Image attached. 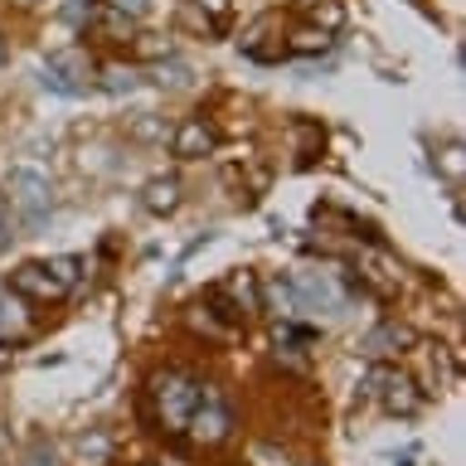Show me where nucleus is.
Returning a JSON list of instances; mask_svg holds the SVG:
<instances>
[{
  "label": "nucleus",
  "mask_w": 466,
  "mask_h": 466,
  "mask_svg": "<svg viewBox=\"0 0 466 466\" xmlns=\"http://www.w3.org/2000/svg\"><path fill=\"white\" fill-rule=\"evenodd\" d=\"M437 170L447 175L451 185H461V170H466V156H461V146L457 141H447L442 151H437Z\"/></svg>",
  "instance_id": "nucleus-17"
},
{
  "label": "nucleus",
  "mask_w": 466,
  "mask_h": 466,
  "mask_svg": "<svg viewBox=\"0 0 466 466\" xmlns=\"http://www.w3.org/2000/svg\"><path fill=\"white\" fill-rule=\"evenodd\" d=\"M10 291L25 297V301H64L68 297V287L58 282L44 262H20V268L10 272Z\"/></svg>",
  "instance_id": "nucleus-8"
},
{
  "label": "nucleus",
  "mask_w": 466,
  "mask_h": 466,
  "mask_svg": "<svg viewBox=\"0 0 466 466\" xmlns=\"http://www.w3.org/2000/svg\"><path fill=\"white\" fill-rule=\"evenodd\" d=\"M170 137V122L160 112H137L127 122V141H137V146H160Z\"/></svg>",
  "instance_id": "nucleus-11"
},
{
  "label": "nucleus",
  "mask_w": 466,
  "mask_h": 466,
  "mask_svg": "<svg viewBox=\"0 0 466 466\" xmlns=\"http://www.w3.org/2000/svg\"><path fill=\"white\" fill-rule=\"evenodd\" d=\"M15 243V214H10V204H5V195H0V253Z\"/></svg>",
  "instance_id": "nucleus-22"
},
{
  "label": "nucleus",
  "mask_w": 466,
  "mask_h": 466,
  "mask_svg": "<svg viewBox=\"0 0 466 466\" xmlns=\"http://www.w3.org/2000/svg\"><path fill=\"white\" fill-rule=\"evenodd\" d=\"M195 5L204 15H214V20H224V15H228V0H195Z\"/></svg>",
  "instance_id": "nucleus-26"
},
{
  "label": "nucleus",
  "mask_w": 466,
  "mask_h": 466,
  "mask_svg": "<svg viewBox=\"0 0 466 466\" xmlns=\"http://www.w3.org/2000/svg\"><path fill=\"white\" fill-rule=\"evenodd\" d=\"M408 350H418V330L403 326V320H379V326L360 340L364 360H389V355H408Z\"/></svg>",
  "instance_id": "nucleus-7"
},
{
  "label": "nucleus",
  "mask_w": 466,
  "mask_h": 466,
  "mask_svg": "<svg viewBox=\"0 0 466 466\" xmlns=\"http://www.w3.org/2000/svg\"><path fill=\"white\" fill-rule=\"evenodd\" d=\"M141 78H137V68H122V64H107V68H102L97 73V87H102V93H131V87H137Z\"/></svg>",
  "instance_id": "nucleus-15"
},
{
  "label": "nucleus",
  "mask_w": 466,
  "mask_h": 466,
  "mask_svg": "<svg viewBox=\"0 0 466 466\" xmlns=\"http://www.w3.org/2000/svg\"><path fill=\"white\" fill-rule=\"evenodd\" d=\"M25 297H15V291H0V335H10V330H25Z\"/></svg>",
  "instance_id": "nucleus-16"
},
{
  "label": "nucleus",
  "mask_w": 466,
  "mask_h": 466,
  "mask_svg": "<svg viewBox=\"0 0 466 466\" xmlns=\"http://www.w3.org/2000/svg\"><path fill=\"white\" fill-rule=\"evenodd\" d=\"M180 437H189L199 451H214L233 437V408L214 384H199V403L189 408V422H185Z\"/></svg>",
  "instance_id": "nucleus-3"
},
{
  "label": "nucleus",
  "mask_w": 466,
  "mask_h": 466,
  "mask_svg": "<svg viewBox=\"0 0 466 466\" xmlns=\"http://www.w3.org/2000/svg\"><path fill=\"white\" fill-rule=\"evenodd\" d=\"M311 25L326 29V35H335V29L345 25V10L335 5V0H320V5H311Z\"/></svg>",
  "instance_id": "nucleus-19"
},
{
  "label": "nucleus",
  "mask_w": 466,
  "mask_h": 466,
  "mask_svg": "<svg viewBox=\"0 0 466 466\" xmlns=\"http://www.w3.org/2000/svg\"><path fill=\"white\" fill-rule=\"evenodd\" d=\"M287 49L291 54H326L330 49V35H326V29H316V25H301V29H291Z\"/></svg>",
  "instance_id": "nucleus-14"
},
{
  "label": "nucleus",
  "mask_w": 466,
  "mask_h": 466,
  "mask_svg": "<svg viewBox=\"0 0 466 466\" xmlns=\"http://www.w3.org/2000/svg\"><path fill=\"white\" fill-rule=\"evenodd\" d=\"M360 393H364V399H374L379 408H384V413H399V418H413L418 408H422L418 384H413V379H408L403 370H393V364H374Z\"/></svg>",
  "instance_id": "nucleus-4"
},
{
  "label": "nucleus",
  "mask_w": 466,
  "mask_h": 466,
  "mask_svg": "<svg viewBox=\"0 0 466 466\" xmlns=\"http://www.w3.org/2000/svg\"><path fill=\"white\" fill-rule=\"evenodd\" d=\"M156 83L160 87H170V93H180V87H189V83H195V68H189V64H180V58H160V64H156Z\"/></svg>",
  "instance_id": "nucleus-13"
},
{
  "label": "nucleus",
  "mask_w": 466,
  "mask_h": 466,
  "mask_svg": "<svg viewBox=\"0 0 466 466\" xmlns=\"http://www.w3.org/2000/svg\"><path fill=\"white\" fill-rule=\"evenodd\" d=\"M137 54L141 58H170L175 49H170V39H160V35H141L137 39Z\"/></svg>",
  "instance_id": "nucleus-21"
},
{
  "label": "nucleus",
  "mask_w": 466,
  "mask_h": 466,
  "mask_svg": "<svg viewBox=\"0 0 466 466\" xmlns=\"http://www.w3.org/2000/svg\"><path fill=\"white\" fill-rule=\"evenodd\" d=\"M107 5L116 15H127V20H141V15H146V0H107Z\"/></svg>",
  "instance_id": "nucleus-24"
},
{
  "label": "nucleus",
  "mask_w": 466,
  "mask_h": 466,
  "mask_svg": "<svg viewBox=\"0 0 466 466\" xmlns=\"http://www.w3.org/2000/svg\"><path fill=\"white\" fill-rule=\"evenodd\" d=\"M87 73H93V58L83 49H54L44 58V87H54V93L64 97H78L87 87Z\"/></svg>",
  "instance_id": "nucleus-5"
},
{
  "label": "nucleus",
  "mask_w": 466,
  "mask_h": 466,
  "mask_svg": "<svg viewBox=\"0 0 466 466\" xmlns=\"http://www.w3.org/2000/svg\"><path fill=\"white\" fill-rule=\"evenodd\" d=\"M141 209L146 214H156V218H170L175 209L185 204V180L180 175H151V180L141 185Z\"/></svg>",
  "instance_id": "nucleus-9"
},
{
  "label": "nucleus",
  "mask_w": 466,
  "mask_h": 466,
  "mask_svg": "<svg viewBox=\"0 0 466 466\" xmlns=\"http://www.w3.org/2000/svg\"><path fill=\"white\" fill-rule=\"evenodd\" d=\"M199 403V379L189 370H156L146 379V399H141V418L151 422V432L180 437L189 422V408Z\"/></svg>",
  "instance_id": "nucleus-1"
},
{
  "label": "nucleus",
  "mask_w": 466,
  "mask_h": 466,
  "mask_svg": "<svg viewBox=\"0 0 466 466\" xmlns=\"http://www.w3.org/2000/svg\"><path fill=\"white\" fill-rule=\"evenodd\" d=\"M78 451H83V457H107V437H78Z\"/></svg>",
  "instance_id": "nucleus-23"
},
{
  "label": "nucleus",
  "mask_w": 466,
  "mask_h": 466,
  "mask_svg": "<svg viewBox=\"0 0 466 466\" xmlns=\"http://www.w3.org/2000/svg\"><path fill=\"white\" fill-rule=\"evenodd\" d=\"M25 466H54V447L35 442V447H29V461H25Z\"/></svg>",
  "instance_id": "nucleus-25"
},
{
  "label": "nucleus",
  "mask_w": 466,
  "mask_h": 466,
  "mask_svg": "<svg viewBox=\"0 0 466 466\" xmlns=\"http://www.w3.org/2000/svg\"><path fill=\"white\" fill-rule=\"evenodd\" d=\"M291 131H297V156H316V146H326V131H320L316 122H297V127H291Z\"/></svg>",
  "instance_id": "nucleus-20"
},
{
  "label": "nucleus",
  "mask_w": 466,
  "mask_h": 466,
  "mask_svg": "<svg viewBox=\"0 0 466 466\" xmlns=\"http://www.w3.org/2000/svg\"><path fill=\"white\" fill-rule=\"evenodd\" d=\"M0 64H5V35H0Z\"/></svg>",
  "instance_id": "nucleus-27"
},
{
  "label": "nucleus",
  "mask_w": 466,
  "mask_h": 466,
  "mask_svg": "<svg viewBox=\"0 0 466 466\" xmlns=\"http://www.w3.org/2000/svg\"><path fill=\"white\" fill-rule=\"evenodd\" d=\"M44 268H49V272H54L64 287H73V282L83 277V258H78V253H64V258H49Z\"/></svg>",
  "instance_id": "nucleus-18"
},
{
  "label": "nucleus",
  "mask_w": 466,
  "mask_h": 466,
  "mask_svg": "<svg viewBox=\"0 0 466 466\" xmlns=\"http://www.w3.org/2000/svg\"><path fill=\"white\" fill-rule=\"evenodd\" d=\"M5 204L25 228H39L54 214V180L35 166H10L5 175Z\"/></svg>",
  "instance_id": "nucleus-2"
},
{
  "label": "nucleus",
  "mask_w": 466,
  "mask_h": 466,
  "mask_svg": "<svg viewBox=\"0 0 466 466\" xmlns=\"http://www.w3.org/2000/svg\"><path fill=\"white\" fill-rule=\"evenodd\" d=\"M218 291H224V297L233 301V306H238V311L243 316H253V311H262V287H258V277L253 272H233L228 277V282H218Z\"/></svg>",
  "instance_id": "nucleus-10"
},
{
  "label": "nucleus",
  "mask_w": 466,
  "mask_h": 466,
  "mask_svg": "<svg viewBox=\"0 0 466 466\" xmlns=\"http://www.w3.org/2000/svg\"><path fill=\"white\" fill-rule=\"evenodd\" d=\"M170 151L175 160H204L218 151V127L209 116H185L180 127H170Z\"/></svg>",
  "instance_id": "nucleus-6"
},
{
  "label": "nucleus",
  "mask_w": 466,
  "mask_h": 466,
  "mask_svg": "<svg viewBox=\"0 0 466 466\" xmlns=\"http://www.w3.org/2000/svg\"><path fill=\"white\" fill-rule=\"evenodd\" d=\"M185 316H189V326H195L199 335H209V340H228V335H238V330H228V326H224V320H218V316H214V306H209V301H204V297H199L195 306H189V311H185Z\"/></svg>",
  "instance_id": "nucleus-12"
}]
</instances>
